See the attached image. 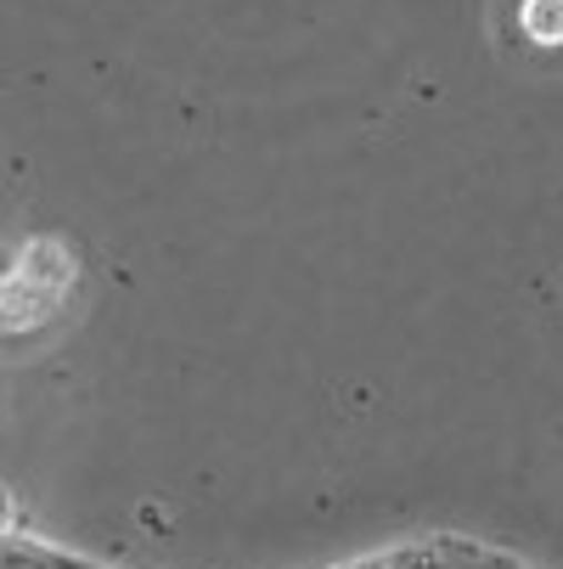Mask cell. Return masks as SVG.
<instances>
[{"instance_id": "6da1fadb", "label": "cell", "mask_w": 563, "mask_h": 569, "mask_svg": "<svg viewBox=\"0 0 563 569\" xmlns=\"http://www.w3.org/2000/svg\"><path fill=\"white\" fill-rule=\"evenodd\" d=\"M519 23L535 46H563V0H524Z\"/></svg>"}]
</instances>
